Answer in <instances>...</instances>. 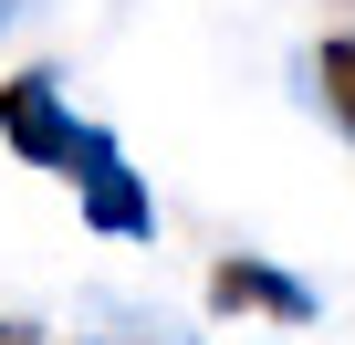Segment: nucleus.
I'll list each match as a JSON object with an SVG mask.
<instances>
[{
  "mask_svg": "<svg viewBox=\"0 0 355 345\" xmlns=\"http://www.w3.org/2000/svg\"><path fill=\"white\" fill-rule=\"evenodd\" d=\"M63 178H73V199H84V220H94L105 241H146V230H157V199H146L136 167L115 157V136H105V126H73Z\"/></svg>",
  "mask_w": 355,
  "mask_h": 345,
  "instance_id": "f257e3e1",
  "label": "nucleus"
},
{
  "mask_svg": "<svg viewBox=\"0 0 355 345\" xmlns=\"http://www.w3.org/2000/svg\"><path fill=\"white\" fill-rule=\"evenodd\" d=\"M0 146H11L21 167H53L63 178V157H73V105L53 74H11L0 84Z\"/></svg>",
  "mask_w": 355,
  "mask_h": 345,
  "instance_id": "f03ea898",
  "label": "nucleus"
},
{
  "mask_svg": "<svg viewBox=\"0 0 355 345\" xmlns=\"http://www.w3.org/2000/svg\"><path fill=\"white\" fill-rule=\"evenodd\" d=\"M209 303H220V314H272V324H303V314H313V293H303L293 272L251 262V251H230V262L209 272Z\"/></svg>",
  "mask_w": 355,
  "mask_h": 345,
  "instance_id": "7ed1b4c3",
  "label": "nucleus"
},
{
  "mask_svg": "<svg viewBox=\"0 0 355 345\" xmlns=\"http://www.w3.org/2000/svg\"><path fill=\"white\" fill-rule=\"evenodd\" d=\"M313 94H324V115L355 136V32H334V42L313 53Z\"/></svg>",
  "mask_w": 355,
  "mask_h": 345,
  "instance_id": "20e7f679",
  "label": "nucleus"
},
{
  "mask_svg": "<svg viewBox=\"0 0 355 345\" xmlns=\"http://www.w3.org/2000/svg\"><path fill=\"white\" fill-rule=\"evenodd\" d=\"M11 345H21V335H11Z\"/></svg>",
  "mask_w": 355,
  "mask_h": 345,
  "instance_id": "39448f33",
  "label": "nucleus"
}]
</instances>
